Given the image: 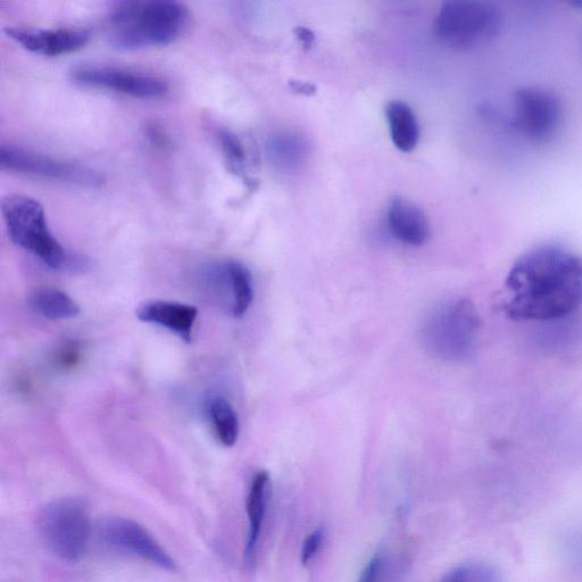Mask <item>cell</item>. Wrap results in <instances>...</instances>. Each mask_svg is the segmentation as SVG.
Listing matches in <instances>:
<instances>
[{
	"mask_svg": "<svg viewBox=\"0 0 582 582\" xmlns=\"http://www.w3.org/2000/svg\"><path fill=\"white\" fill-rule=\"evenodd\" d=\"M98 538L111 552L138 557L165 571H177V564L170 554L136 521L123 518L106 520L99 528Z\"/></svg>",
	"mask_w": 582,
	"mask_h": 582,
	"instance_id": "cell-7",
	"label": "cell"
},
{
	"mask_svg": "<svg viewBox=\"0 0 582 582\" xmlns=\"http://www.w3.org/2000/svg\"><path fill=\"white\" fill-rule=\"evenodd\" d=\"M78 85L114 91L135 98H160L169 93L168 82L144 72L113 66L80 65L71 72Z\"/></svg>",
	"mask_w": 582,
	"mask_h": 582,
	"instance_id": "cell-8",
	"label": "cell"
},
{
	"mask_svg": "<svg viewBox=\"0 0 582 582\" xmlns=\"http://www.w3.org/2000/svg\"><path fill=\"white\" fill-rule=\"evenodd\" d=\"M188 22V10L178 2H126L116 6L108 18L107 38L120 51L164 46L176 41Z\"/></svg>",
	"mask_w": 582,
	"mask_h": 582,
	"instance_id": "cell-2",
	"label": "cell"
},
{
	"mask_svg": "<svg viewBox=\"0 0 582 582\" xmlns=\"http://www.w3.org/2000/svg\"><path fill=\"white\" fill-rule=\"evenodd\" d=\"M269 154L272 161L281 168H296L307 155V146L302 138L295 135H279L271 140Z\"/></svg>",
	"mask_w": 582,
	"mask_h": 582,
	"instance_id": "cell-19",
	"label": "cell"
},
{
	"mask_svg": "<svg viewBox=\"0 0 582 582\" xmlns=\"http://www.w3.org/2000/svg\"><path fill=\"white\" fill-rule=\"evenodd\" d=\"M232 293L231 311L235 318H243L254 297L252 274L237 261L224 263Z\"/></svg>",
	"mask_w": 582,
	"mask_h": 582,
	"instance_id": "cell-18",
	"label": "cell"
},
{
	"mask_svg": "<svg viewBox=\"0 0 582 582\" xmlns=\"http://www.w3.org/2000/svg\"><path fill=\"white\" fill-rule=\"evenodd\" d=\"M563 108L551 91L522 88L514 97V119L517 128L532 141L545 143L560 129Z\"/></svg>",
	"mask_w": 582,
	"mask_h": 582,
	"instance_id": "cell-9",
	"label": "cell"
},
{
	"mask_svg": "<svg viewBox=\"0 0 582 582\" xmlns=\"http://www.w3.org/2000/svg\"><path fill=\"white\" fill-rule=\"evenodd\" d=\"M388 226L395 238L410 246L426 244L430 226L426 214L405 198H395L387 213Z\"/></svg>",
	"mask_w": 582,
	"mask_h": 582,
	"instance_id": "cell-13",
	"label": "cell"
},
{
	"mask_svg": "<svg viewBox=\"0 0 582 582\" xmlns=\"http://www.w3.org/2000/svg\"><path fill=\"white\" fill-rule=\"evenodd\" d=\"M147 136L152 140L154 145L163 147L169 144L168 137H166L163 130L155 126V124H152V126L148 127Z\"/></svg>",
	"mask_w": 582,
	"mask_h": 582,
	"instance_id": "cell-25",
	"label": "cell"
},
{
	"mask_svg": "<svg viewBox=\"0 0 582 582\" xmlns=\"http://www.w3.org/2000/svg\"><path fill=\"white\" fill-rule=\"evenodd\" d=\"M5 33L30 53L58 56L79 51L88 43L89 33L78 28L32 29L7 27Z\"/></svg>",
	"mask_w": 582,
	"mask_h": 582,
	"instance_id": "cell-11",
	"label": "cell"
},
{
	"mask_svg": "<svg viewBox=\"0 0 582 582\" xmlns=\"http://www.w3.org/2000/svg\"><path fill=\"white\" fill-rule=\"evenodd\" d=\"M28 303L33 312L48 320H69L80 314L79 304L64 291L54 288L33 291Z\"/></svg>",
	"mask_w": 582,
	"mask_h": 582,
	"instance_id": "cell-16",
	"label": "cell"
},
{
	"mask_svg": "<svg viewBox=\"0 0 582 582\" xmlns=\"http://www.w3.org/2000/svg\"><path fill=\"white\" fill-rule=\"evenodd\" d=\"M502 26L500 8L477 0L445 3L436 19L438 38L456 49L484 46L500 35Z\"/></svg>",
	"mask_w": 582,
	"mask_h": 582,
	"instance_id": "cell-4",
	"label": "cell"
},
{
	"mask_svg": "<svg viewBox=\"0 0 582 582\" xmlns=\"http://www.w3.org/2000/svg\"><path fill=\"white\" fill-rule=\"evenodd\" d=\"M439 582H500V577L484 564L462 565L446 573Z\"/></svg>",
	"mask_w": 582,
	"mask_h": 582,
	"instance_id": "cell-21",
	"label": "cell"
},
{
	"mask_svg": "<svg viewBox=\"0 0 582 582\" xmlns=\"http://www.w3.org/2000/svg\"><path fill=\"white\" fill-rule=\"evenodd\" d=\"M386 562L381 556H374L362 572L359 582H385Z\"/></svg>",
	"mask_w": 582,
	"mask_h": 582,
	"instance_id": "cell-23",
	"label": "cell"
},
{
	"mask_svg": "<svg viewBox=\"0 0 582 582\" xmlns=\"http://www.w3.org/2000/svg\"><path fill=\"white\" fill-rule=\"evenodd\" d=\"M0 165L5 170L82 187H99L105 181L101 173L88 166L54 159L12 145L0 147Z\"/></svg>",
	"mask_w": 582,
	"mask_h": 582,
	"instance_id": "cell-6",
	"label": "cell"
},
{
	"mask_svg": "<svg viewBox=\"0 0 582 582\" xmlns=\"http://www.w3.org/2000/svg\"><path fill=\"white\" fill-rule=\"evenodd\" d=\"M505 312L513 320L552 322L582 304V256L557 245L531 249L506 279Z\"/></svg>",
	"mask_w": 582,
	"mask_h": 582,
	"instance_id": "cell-1",
	"label": "cell"
},
{
	"mask_svg": "<svg viewBox=\"0 0 582 582\" xmlns=\"http://www.w3.org/2000/svg\"><path fill=\"white\" fill-rule=\"evenodd\" d=\"M216 438L224 447L235 446L238 442L240 424L234 407L226 398L215 396L207 405Z\"/></svg>",
	"mask_w": 582,
	"mask_h": 582,
	"instance_id": "cell-17",
	"label": "cell"
},
{
	"mask_svg": "<svg viewBox=\"0 0 582 582\" xmlns=\"http://www.w3.org/2000/svg\"><path fill=\"white\" fill-rule=\"evenodd\" d=\"M39 531L58 559L77 563L88 550L91 523L88 507L77 498L49 503L39 517Z\"/></svg>",
	"mask_w": 582,
	"mask_h": 582,
	"instance_id": "cell-5",
	"label": "cell"
},
{
	"mask_svg": "<svg viewBox=\"0 0 582 582\" xmlns=\"http://www.w3.org/2000/svg\"><path fill=\"white\" fill-rule=\"evenodd\" d=\"M216 137H218L221 151L226 157L229 169L239 176L245 177L246 152L239 138L227 129H219Z\"/></svg>",
	"mask_w": 582,
	"mask_h": 582,
	"instance_id": "cell-20",
	"label": "cell"
},
{
	"mask_svg": "<svg viewBox=\"0 0 582 582\" xmlns=\"http://www.w3.org/2000/svg\"><path fill=\"white\" fill-rule=\"evenodd\" d=\"M386 118L394 146L398 151L411 153L420 140L417 115L406 103L395 101L387 105Z\"/></svg>",
	"mask_w": 582,
	"mask_h": 582,
	"instance_id": "cell-15",
	"label": "cell"
},
{
	"mask_svg": "<svg viewBox=\"0 0 582 582\" xmlns=\"http://www.w3.org/2000/svg\"><path fill=\"white\" fill-rule=\"evenodd\" d=\"M81 345L77 342L63 344L55 354V364L61 370H72L81 361Z\"/></svg>",
	"mask_w": 582,
	"mask_h": 582,
	"instance_id": "cell-22",
	"label": "cell"
},
{
	"mask_svg": "<svg viewBox=\"0 0 582 582\" xmlns=\"http://www.w3.org/2000/svg\"><path fill=\"white\" fill-rule=\"evenodd\" d=\"M298 39L302 41L304 46H311L314 40L313 33L309 29L299 28L297 30Z\"/></svg>",
	"mask_w": 582,
	"mask_h": 582,
	"instance_id": "cell-26",
	"label": "cell"
},
{
	"mask_svg": "<svg viewBox=\"0 0 582 582\" xmlns=\"http://www.w3.org/2000/svg\"><path fill=\"white\" fill-rule=\"evenodd\" d=\"M270 476L266 471L257 472L249 487L246 501L247 517L249 522L248 540L246 546V561L253 564L259 544L261 531L268 504Z\"/></svg>",
	"mask_w": 582,
	"mask_h": 582,
	"instance_id": "cell-14",
	"label": "cell"
},
{
	"mask_svg": "<svg viewBox=\"0 0 582 582\" xmlns=\"http://www.w3.org/2000/svg\"><path fill=\"white\" fill-rule=\"evenodd\" d=\"M323 534L321 530H315L307 536L302 547L301 560L304 565L309 564L320 550Z\"/></svg>",
	"mask_w": 582,
	"mask_h": 582,
	"instance_id": "cell-24",
	"label": "cell"
},
{
	"mask_svg": "<svg viewBox=\"0 0 582 582\" xmlns=\"http://www.w3.org/2000/svg\"><path fill=\"white\" fill-rule=\"evenodd\" d=\"M136 314L141 322L168 329L186 343L193 340L198 315L195 306L178 302L151 301L141 304Z\"/></svg>",
	"mask_w": 582,
	"mask_h": 582,
	"instance_id": "cell-12",
	"label": "cell"
},
{
	"mask_svg": "<svg viewBox=\"0 0 582 582\" xmlns=\"http://www.w3.org/2000/svg\"><path fill=\"white\" fill-rule=\"evenodd\" d=\"M8 236L15 245L37 256L53 270L71 268V255L49 230L43 205L26 195H8L2 201Z\"/></svg>",
	"mask_w": 582,
	"mask_h": 582,
	"instance_id": "cell-3",
	"label": "cell"
},
{
	"mask_svg": "<svg viewBox=\"0 0 582 582\" xmlns=\"http://www.w3.org/2000/svg\"><path fill=\"white\" fill-rule=\"evenodd\" d=\"M479 328L478 315L468 301H457L437 313L430 334L436 336L437 352L447 359L467 355L476 342Z\"/></svg>",
	"mask_w": 582,
	"mask_h": 582,
	"instance_id": "cell-10",
	"label": "cell"
}]
</instances>
